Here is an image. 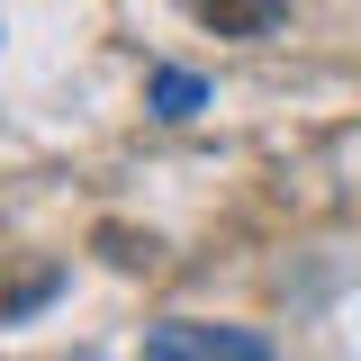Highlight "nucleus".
Returning <instances> with one entry per match:
<instances>
[{"label":"nucleus","mask_w":361,"mask_h":361,"mask_svg":"<svg viewBox=\"0 0 361 361\" xmlns=\"http://www.w3.org/2000/svg\"><path fill=\"white\" fill-rule=\"evenodd\" d=\"M145 361H271V343L262 334H235V325H190V316H172V325L145 334Z\"/></svg>","instance_id":"f257e3e1"},{"label":"nucleus","mask_w":361,"mask_h":361,"mask_svg":"<svg viewBox=\"0 0 361 361\" xmlns=\"http://www.w3.org/2000/svg\"><path fill=\"white\" fill-rule=\"evenodd\" d=\"M199 18H208L217 37H271L289 9H280V0H199Z\"/></svg>","instance_id":"f03ea898"},{"label":"nucleus","mask_w":361,"mask_h":361,"mask_svg":"<svg viewBox=\"0 0 361 361\" xmlns=\"http://www.w3.org/2000/svg\"><path fill=\"white\" fill-rule=\"evenodd\" d=\"M145 99H154V118H199V109H208V82L180 73V63H163V73L145 82Z\"/></svg>","instance_id":"7ed1b4c3"},{"label":"nucleus","mask_w":361,"mask_h":361,"mask_svg":"<svg viewBox=\"0 0 361 361\" xmlns=\"http://www.w3.org/2000/svg\"><path fill=\"white\" fill-rule=\"evenodd\" d=\"M54 289H63V271H37V280H18V289H9V316H37Z\"/></svg>","instance_id":"20e7f679"}]
</instances>
